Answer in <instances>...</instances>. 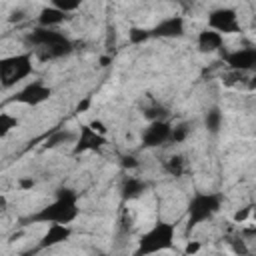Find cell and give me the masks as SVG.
<instances>
[{
	"label": "cell",
	"instance_id": "cell-7",
	"mask_svg": "<svg viewBox=\"0 0 256 256\" xmlns=\"http://www.w3.org/2000/svg\"><path fill=\"white\" fill-rule=\"evenodd\" d=\"M172 130L174 126L162 118L150 120V124L142 130V146L144 148H158L164 146L166 142L172 140Z\"/></svg>",
	"mask_w": 256,
	"mask_h": 256
},
{
	"label": "cell",
	"instance_id": "cell-1",
	"mask_svg": "<svg viewBox=\"0 0 256 256\" xmlns=\"http://www.w3.org/2000/svg\"><path fill=\"white\" fill-rule=\"evenodd\" d=\"M78 216V192L74 188L62 186L56 190V196L50 204H46L44 208H40L38 212L30 214L28 218H24L22 222H34V224H70L72 220H76Z\"/></svg>",
	"mask_w": 256,
	"mask_h": 256
},
{
	"label": "cell",
	"instance_id": "cell-19",
	"mask_svg": "<svg viewBox=\"0 0 256 256\" xmlns=\"http://www.w3.org/2000/svg\"><path fill=\"white\" fill-rule=\"evenodd\" d=\"M18 126V120L14 118V116H10L8 112H2L0 114V136L4 138V136H8V132L12 130V128H16Z\"/></svg>",
	"mask_w": 256,
	"mask_h": 256
},
{
	"label": "cell",
	"instance_id": "cell-9",
	"mask_svg": "<svg viewBox=\"0 0 256 256\" xmlns=\"http://www.w3.org/2000/svg\"><path fill=\"white\" fill-rule=\"evenodd\" d=\"M150 32L152 38H182L186 32V22L182 16H168L150 28Z\"/></svg>",
	"mask_w": 256,
	"mask_h": 256
},
{
	"label": "cell",
	"instance_id": "cell-8",
	"mask_svg": "<svg viewBox=\"0 0 256 256\" xmlns=\"http://www.w3.org/2000/svg\"><path fill=\"white\" fill-rule=\"evenodd\" d=\"M208 28L218 30L220 34H236L240 32V24H238V14L234 8H214L208 14Z\"/></svg>",
	"mask_w": 256,
	"mask_h": 256
},
{
	"label": "cell",
	"instance_id": "cell-16",
	"mask_svg": "<svg viewBox=\"0 0 256 256\" xmlns=\"http://www.w3.org/2000/svg\"><path fill=\"white\" fill-rule=\"evenodd\" d=\"M222 122H224V114L218 106H212L204 116V126L210 134H218L220 128H222Z\"/></svg>",
	"mask_w": 256,
	"mask_h": 256
},
{
	"label": "cell",
	"instance_id": "cell-22",
	"mask_svg": "<svg viewBox=\"0 0 256 256\" xmlns=\"http://www.w3.org/2000/svg\"><path fill=\"white\" fill-rule=\"evenodd\" d=\"M186 136H188V128H186L184 124H180V126H176V128L172 130V140H170V142L180 144V142L186 140Z\"/></svg>",
	"mask_w": 256,
	"mask_h": 256
},
{
	"label": "cell",
	"instance_id": "cell-20",
	"mask_svg": "<svg viewBox=\"0 0 256 256\" xmlns=\"http://www.w3.org/2000/svg\"><path fill=\"white\" fill-rule=\"evenodd\" d=\"M50 4H52L54 8H58V10H62V12H66V14H70V12H76V10L80 8L82 0H50Z\"/></svg>",
	"mask_w": 256,
	"mask_h": 256
},
{
	"label": "cell",
	"instance_id": "cell-30",
	"mask_svg": "<svg viewBox=\"0 0 256 256\" xmlns=\"http://www.w3.org/2000/svg\"><path fill=\"white\" fill-rule=\"evenodd\" d=\"M250 86H252V88H256V74H254V78H252V82H250Z\"/></svg>",
	"mask_w": 256,
	"mask_h": 256
},
{
	"label": "cell",
	"instance_id": "cell-4",
	"mask_svg": "<svg viewBox=\"0 0 256 256\" xmlns=\"http://www.w3.org/2000/svg\"><path fill=\"white\" fill-rule=\"evenodd\" d=\"M174 238H176L174 224H170L166 220H158V222H154L152 228H148L140 236L136 254L142 256V254H156V252L170 250L174 246Z\"/></svg>",
	"mask_w": 256,
	"mask_h": 256
},
{
	"label": "cell",
	"instance_id": "cell-13",
	"mask_svg": "<svg viewBox=\"0 0 256 256\" xmlns=\"http://www.w3.org/2000/svg\"><path fill=\"white\" fill-rule=\"evenodd\" d=\"M196 44H198V50L200 52H216L224 44V34H220L214 28H204V30L198 32Z\"/></svg>",
	"mask_w": 256,
	"mask_h": 256
},
{
	"label": "cell",
	"instance_id": "cell-5",
	"mask_svg": "<svg viewBox=\"0 0 256 256\" xmlns=\"http://www.w3.org/2000/svg\"><path fill=\"white\" fill-rule=\"evenodd\" d=\"M32 72H34V64H32V54L30 52L4 56L0 60V80H2L4 90H8L14 84L26 80Z\"/></svg>",
	"mask_w": 256,
	"mask_h": 256
},
{
	"label": "cell",
	"instance_id": "cell-12",
	"mask_svg": "<svg viewBox=\"0 0 256 256\" xmlns=\"http://www.w3.org/2000/svg\"><path fill=\"white\" fill-rule=\"evenodd\" d=\"M70 236H72V228H70V224H60V222L48 224V230H46L44 236L40 238L38 248H40V250L54 248V246L64 244L66 240H70Z\"/></svg>",
	"mask_w": 256,
	"mask_h": 256
},
{
	"label": "cell",
	"instance_id": "cell-2",
	"mask_svg": "<svg viewBox=\"0 0 256 256\" xmlns=\"http://www.w3.org/2000/svg\"><path fill=\"white\" fill-rule=\"evenodd\" d=\"M28 42L38 50H42L40 54L42 60H56V58L68 56L74 50V44L68 36H64L54 28H44V26L34 28L28 34Z\"/></svg>",
	"mask_w": 256,
	"mask_h": 256
},
{
	"label": "cell",
	"instance_id": "cell-29",
	"mask_svg": "<svg viewBox=\"0 0 256 256\" xmlns=\"http://www.w3.org/2000/svg\"><path fill=\"white\" fill-rule=\"evenodd\" d=\"M100 62H102V66H106V64L110 62V58H108V56H104V58H100Z\"/></svg>",
	"mask_w": 256,
	"mask_h": 256
},
{
	"label": "cell",
	"instance_id": "cell-17",
	"mask_svg": "<svg viewBox=\"0 0 256 256\" xmlns=\"http://www.w3.org/2000/svg\"><path fill=\"white\" fill-rule=\"evenodd\" d=\"M150 38H152V32H150L148 28L132 26V28L128 30V42H130V44H134V46H138V44H144V42H148Z\"/></svg>",
	"mask_w": 256,
	"mask_h": 256
},
{
	"label": "cell",
	"instance_id": "cell-26",
	"mask_svg": "<svg viewBox=\"0 0 256 256\" xmlns=\"http://www.w3.org/2000/svg\"><path fill=\"white\" fill-rule=\"evenodd\" d=\"M90 104H92V98H90V96H86L82 102H78V106H76V112H78V114L86 112V110L90 108Z\"/></svg>",
	"mask_w": 256,
	"mask_h": 256
},
{
	"label": "cell",
	"instance_id": "cell-6",
	"mask_svg": "<svg viewBox=\"0 0 256 256\" xmlns=\"http://www.w3.org/2000/svg\"><path fill=\"white\" fill-rule=\"evenodd\" d=\"M50 96H52L50 86H46L42 80H32L12 96V102L24 104V106H38V104L50 100Z\"/></svg>",
	"mask_w": 256,
	"mask_h": 256
},
{
	"label": "cell",
	"instance_id": "cell-11",
	"mask_svg": "<svg viewBox=\"0 0 256 256\" xmlns=\"http://www.w3.org/2000/svg\"><path fill=\"white\" fill-rule=\"evenodd\" d=\"M104 144H106V136L96 132L90 124H84L80 126V138L74 146V154H82L88 150H100Z\"/></svg>",
	"mask_w": 256,
	"mask_h": 256
},
{
	"label": "cell",
	"instance_id": "cell-25",
	"mask_svg": "<svg viewBox=\"0 0 256 256\" xmlns=\"http://www.w3.org/2000/svg\"><path fill=\"white\" fill-rule=\"evenodd\" d=\"M122 168H138V160L134 158V156H124L122 158Z\"/></svg>",
	"mask_w": 256,
	"mask_h": 256
},
{
	"label": "cell",
	"instance_id": "cell-23",
	"mask_svg": "<svg viewBox=\"0 0 256 256\" xmlns=\"http://www.w3.org/2000/svg\"><path fill=\"white\" fill-rule=\"evenodd\" d=\"M250 214H252V208H250V206H246V208L236 210V212H234V216H232V220H234L236 224H244V222L250 218Z\"/></svg>",
	"mask_w": 256,
	"mask_h": 256
},
{
	"label": "cell",
	"instance_id": "cell-15",
	"mask_svg": "<svg viewBox=\"0 0 256 256\" xmlns=\"http://www.w3.org/2000/svg\"><path fill=\"white\" fill-rule=\"evenodd\" d=\"M144 190H146V182L140 180V178H134V176L126 178V180L122 182V186H120V194H122L124 200H134V198H138Z\"/></svg>",
	"mask_w": 256,
	"mask_h": 256
},
{
	"label": "cell",
	"instance_id": "cell-18",
	"mask_svg": "<svg viewBox=\"0 0 256 256\" xmlns=\"http://www.w3.org/2000/svg\"><path fill=\"white\" fill-rule=\"evenodd\" d=\"M74 138V134L72 132H64V130H56L50 138H46V144H44V148H56V146H60V144H64V142H68V140H72Z\"/></svg>",
	"mask_w": 256,
	"mask_h": 256
},
{
	"label": "cell",
	"instance_id": "cell-24",
	"mask_svg": "<svg viewBox=\"0 0 256 256\" xmlns=\"http://www.w3.org/2000/svg\"><path fill=\"white\" fill-rule=\"evenodd\" d=\"M200 248H202L200 242H196V240H188V244H186V248H184V254H196Z\"/></svg>",
	"mask_w": 256,
	"mask_h": 256
},
{
	"label": "cell",
	"instance_id": "cell-28",
	"mask_svg": "<svg viewBox=\"0 0 256 256\" xmlns=\"http://www.w3.org/2000/svg\"><path fill=\"white\" fill-rule=\"evenodd\" d=\"M20 186L22 188H32L34 186V180H20Z\"/></svg>",
	"mask_w": 256,
	"mask_h": 256
},
{
	"label": "cell",
	"instance_id": "cell-14",
	"mask_svg": "<svg viewBox=\"0 0 256 256\" xmlns=\"http://www.w3.org/2000/svg\"><path fill=\"white\" fill-rule=\"evenodd\" d=\"M64 20H66V12L54 8L52 4L44 6V8L38 12V26H44V28H56V26H60Z\"/></svg>",
	"mask_w": 256,
	"mask_h": 256
},
{
	"label": "cell",
	"instance_id": "cell-10",
	"mask_svg": "<svg viewBox=\"0 0 256 256\" xmlns=\"http://www.w3.org/2000/svg\"><path fill=\"white\" fill-rule=\"evenodd\" d=\"M226 64L232 70H240V72H248V70H256V46L252 48H238L232 50L224 56Z\"/></svg>",
	"mask_w": 256,
	"mask_h": 256
},
{
	"label": "cell",
	"instance_id": "cell-3",
	"mask_svg": "<svg viewBox=\"0 0 256 256\" xmlns=\"http://www.w3.org/2000/svg\"><path fill=\"white\" fill-rule=\"evenodd\" d=\"M222 208V194L218 192H196L186 206V224L188 230L194 226L212 220Z\"/></svg>",
	"mask_w": 256,
	"mask_h": 256
},
{
	"label": "cell",
	"instance_id": "cell-21",
	"mask_svg": "<svg viewBox=\"0 0 256 256\" xmlns=\"http://www.w3.org/2000/svg\"><path fill=\"white\" fill-rule=\"evenodd\" d=\"M166 168H168V172H170V174L180 176V174H182V170H184V160H182V156H172V158L168 160Z\"/></svg>",
	"mask_w": 256,
	"mask_h": 256
},
{
	"label": "cell",
	"instance_id": "cell-27",
	"mask_svg": "<svg viewBox=\"0 0 256 256\" xmlns=\"http://www.w3.org/2000/svg\"><path fill=\"white\" fill-rule=\"evenodd\" d=\"M90 126H92L96 132L106 134V126H104V122H102V120H92V122H90Z\"/></svg>",
	"mask_w": 256,
	"mask_h": 256
}]
</instances>
